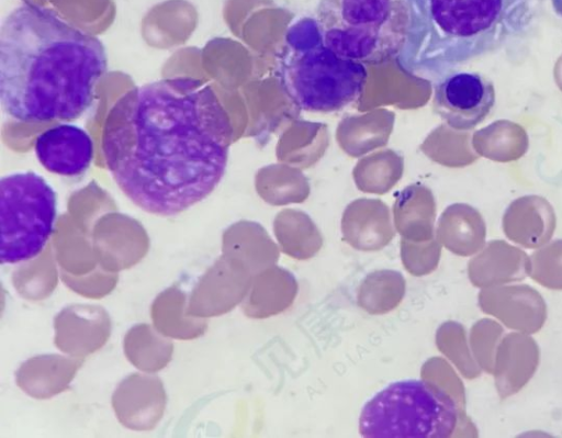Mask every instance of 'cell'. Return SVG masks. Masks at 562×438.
Masks as SVG:
<instances>
[{
    "mask_svg": "<svg viewBox=\"0 0 562 438\" xmlns=\"http://www.w3.org/2000/svg\"><path fill=\"white\" fill-rule=\"evenodd\" d=\"M233 127L214 90L192 77L151 81L126 91L102 131L105 165L139 209L173 216L221 182Z\"/></svg>",
    "mask_w": 562,
    "mask_h": 438,
    "instance_id": "cell-1",
    "label": "cell"
},
{
    "mask_svg": "<svg viewBox=\"0 0 562 438\" xmlns=\"http://www.w3.org/2000/svg\"><path fill=\"white\" fill-rule=\"evenodd\" d=\"M108 68L102 42L47 5L24 2L0 31V99L23 123L70 121L86 113Z\"/></svg>",
    "mask_w": 562,
    "mask_h": 438,
    "instance_id": "cell-2",
    "label": "cell"
},
{
    "mask_svg": "<svg viewBox=\"0 0 562 438\" xmlns=\"http://www.w3.org/2000/svg\"><path fill=\"white\" fill-rule=\"evenodd\" d=\"M536 0H427L426 60L437 69L497 52L524 35Z\"/></svg>",
    "mask_w": 562,
    "mask_h": 438,
    "instance_id": "cell-3",
    "label": "cell"
},
{
    "mask_svg": "<svg viewBox=\"0 0 562 438\" xmlns=\"http://www.w3.org/2000/svg\"><path fill=\"white\" fill-rule=\"evenodd\" d=\"M315 26L322 43L338 55L378 64L404 49L412 11L408 0H319Z\"/></svg>",
    "mask_w": 562,
    "mask_h": 438,
    "instance_id": "cell-4",
    "label": "cell"
},
{
    "mask_svg": "<svg viewBox=\"0 0 562 438\" xmlns=\"http://www.w3.org/2000/svg\"><path fill=\"white\" fill-rule=\"evenodd\" d=\"M464 417L465 411L435 382L402 380L364 404L359 431L368 438H447Z\"/></svg>",
    "mask_w": 562,
    "mask_h": 438,
    "instance_id": "cell-5",
    "label": "cell"
},
{
    "mask_svg": "<svg viewBox=\"0 0 562 438\" xmlns=\"http://www.w3.org/2000/svg\"><path fill=\"white\" fill-rule=\"evenodd\" d=\"M367 78L361 63L338 55L322 41L290 50L282 66L286 94L307 112L329 113L351 105L362 96Z\"/></svg>",
    "mask_w": 562,
    "mask_h": 438,
    "instance_id": "cell-6",
    "label": "cell"
},
{
    "mask_svg": "<svg viewBox=\"0 0 562 438\" xmlns=\"http://www.w3.org/2000/svg\"><path fill=\"white\" fill-rule=\"evenodd\" d=\"M57 195L34 171L9 173L0 180V261L19 263L44 249L54 231Z\"/></svg>",
    "mask_w": 562,
    "mask_h": 438,
    "instance_id": "cell-7",
    "label": "cell"
},
{
    "mask_svg": "<svg viewBox=\"0 0 562 438\" xmlns=\"http://www.w3.org/2000/svg\"><path fill=\"white\" fill-rule=\"evenodd\" d=\"M495 100L493 82L473 71L451 72L434 88L435 112L456 131H470L482 123Z\"/></svg>",
    "mask_w": 562,
    "mask_h": 438,
    "instance_id": "cell-8",
    "label": "cell"
},
{
    "mask_svg": "<svg viewBox=\"0 0 562 438\" xmlns=\"http://www.w3.org/2000/svg\"><path fill=\"white\" fill-rule=\"evenodd\" d=\"M477 303L483 313L519 333L539 332L547 318L543 297L527 284L484 288L477 295Z\"/></svg>",
    "mask_w": 562,
    "mask_h": 438,
    "instance_id": "cell-9",
    "label": "cell"
},
{
    "mask_svg": "<svg viewBox=\"0 0 562 438\" xmlns=\"http://www.w3.org/2000/svg\"><path fill=\"white\" fill-rule=\"evenodd\" d=\"M34 151L40 164L49 172L74 177L90 167L93 142L83 128L60 124L49 127L36 137Z\"/></svg>",
    "mask_w": 562,
    "mask_h": 438,
    "instance_id": "cell-10",
    "label": "cell"
},
{
    "mask_svg": "<svg viewBox=\"0 0 562 438\" xmlns=\"http://www.w3.org/2000/svg\"><path fill=\"white\" fill-rule=\"evenodd\" d=\"M540 360L536 340L525 333L505 335L496 350L493 375L501 398L519 392L533 377Z\"/></svg>",
    "mask_w": 562,
    "mask_h": 438,
    "instance_id": "cell-11",
    "label": "cell"
},
{
    "mask_svg": "<svg viewBox=\"0 0 562 438\" xmlns=\"http://www.w3.org/2000/svg\"><path fill=\"white\" fill-rule=\"evenodd\" d=\"M528 256L504 240L487 243L468 263V276L476 288H491L528 276Z\"/></svg>",
    "mask_w": 562,
    "mask_h": 438,
    "instance_id": "cell-12",
    "label": "cell"
},
{
    "mask_svg": "<svg viewBox=\"0 0 562 438\" xmlns=\"http://www.w3.org/2000/svg\"><path fill=\"white\" fill-rule=\"evenodd\" d=\"M405 290L406 281L401 272L392 269L374 270L361 281L357 303L369 314H386L398 306Z\"/></svg>",
    "mask_w": 562,
    "mask_h": 438,
    "instance_id": "cell-13",
    "label": "cell"
},
{
    "mask_svg": "<svg viewBox=\"0 0 562 438\" xmlns=\"http://www.w3.org/2000/svg\"><path fill=\"white\" fill-rule=\"evenodd\" d=\"M438 240L454 255L469 257L485 246L484 224L468 213H448L439 224Z\"/></svg>",
    "mask_w": 562,
    "mask_h": 438,
    "instance_id": "cell-14",
    "label": "cell"
},
{
    "mask_svg": "<svg viewBox=\"0 0 562 438\" xmlns=\"http://www.w3.org/2000/svg\"><path fill=\"white\" fill-rule=\"evenodd\" d=\"M342 235L355 249L376 251L392 240L394 232L383 213L350 212L342 222Z\"/></svg>",
    "mask_w": 562,
    "mask_h": 438,
    "instance_id": "cell-15",
    "label": "cell"
},
{
    "mask_svg": "<svg viewBox=\"0 0 562 438\" xmlns=\"http://www.w3.org/2000/svg\"><path fill=\"white\" fill-rule=\"evenodd\" d=\"M274 234L281 250L296 260L314 257L323 246V238L317 228L302 215L292 218L280 216L274 224Z\"/></svg>",
    "mask_w": 562,
    "mask_h": 438,
    "instance_id": "cell-16",
    "label": "cell"
},
{
    "mask_svg": "<svg viewBox=\"0 0 562 438\" xmlns=\"http://www.w3.org/2000/svg\"><path fill=\"white\" fill-rule=\"evenodd\" d=\"M436 344L438 349L453 362L467 379H475L481 374V368L470 353L464 327L457 322H446L437 330Z\"/></svg>",
    "mask_w": 562,
    "mask_h": 438,
    "instance_id": "cell-17",
    "label": "cell"
},
{
    "mask_svg": "<svg viewBox=\"0 0 562 438\" xmlns=\"http://www.w3.org/2000/svg\"><path fill=\"white\" fill-rule=\"evenodd\" d=\"M297 293V282L288 270L272 266L265 272L262 280V299L265 306L262 316L279 314L286 310L294 301Z\"/></svg>",
    "mask_w": 562,
    "mask_h": 438,
    "instance_id": "cell-18",
    "label": "cell"
},
{
    "mask_svg": "<svg viewBox=\"0 0 562 438\" xmlns=\"http://www.w3.org/2000/svg\"><path fill=\"white\" fill-rule=\"evenodd\" d=\"M528 276L550 290H562V239L547 243L528 256Z\"/></svg>",
    "mask_w": 562,
    "mask_h": 438,
    "instance_id": "cell-19",
    "label": "cell"
},
{
    "mask_svg": "<svg viewBox=\"0 0 562 438\" xmlns=\"http://www.w3.org/2000/svg\"><path fill=\"white\" fill-rule=\"evenodd\" d=\"M503 327L493 319L477 321L471 328L470 346L473 358L487 373L493 374L497 347L502 340Z\"/></svg>",
    "mask_w": 562,
    "mask_h": 438,
    "instance_id": "cell-20",
    "label": "cell"
},
{
    "mask_svg": "<svg viewBox=\"0 0 562 438\" xmlns=\"http://www.w3.org/2000/svg\"><path fill=\"white\" fill-rule=\"evenodd\" d=\"M441 244L431 238L425 242H412L403 238L401 242V259L404 268L415 277L431 273L439 263Z\"/></svg>",
    "mask_w": 562,
    "mask_h": 438,
    "instance_id": "cell-21",
    "label": "cell"
},
{
    "mask_svg": "<svg viewBox=\"0 0 562 438\" xmlns=\"http://www.w3.org/2000/svg\"><path fill=\"white\" fill-rule=\"evenodd\" d=\"M422 378L435 382L453 396L459 406L465 408L464 388L449 363L439 357L429 359L422 369Z\"/></svg>",
    "mask_w": 562,
    "mask_h": 438,
    "instance_id": "cell-22",
    "label": "cell"
},
{
    "mask_svg": "<svg viewBox=\"0 0 562 438\" xmlns=\"http://www.w3.org/2000/svg\"><path fill=\"white\" fill-rule=\"evenodd\" d=\"M555 13L562 18V0H551Z\"/></svg>",
    "mask_w": 562,
    "mask_h": 438,
    "instance_id": "cell-23",
    "label": "cell"
}]
</instances>
